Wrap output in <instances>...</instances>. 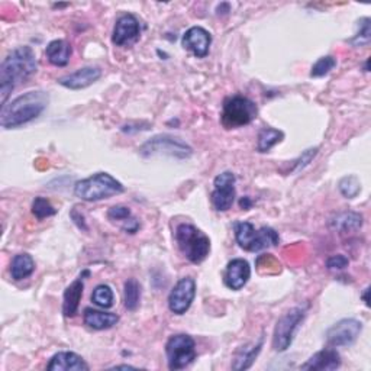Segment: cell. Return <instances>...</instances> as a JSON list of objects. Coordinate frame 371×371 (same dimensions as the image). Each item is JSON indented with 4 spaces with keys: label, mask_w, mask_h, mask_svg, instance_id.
Listing matches in <instances>:
<instances>
[{
    "label": "cell",
    "mask_w": 371,
    "mask_h": 371,
    "mask_svg": "<svg viewBox=\"0 0 371 371\" xmlns=\"http://www.w3.org/2000/svg\"><path fill=\"white\" fill-rule=\"evenodd\" d=\"M46 370H50V371H87L89 365L76 353L64 351V353L56 354L50 360L48 365H46Z\"/></svg>",
    "instance_id": "cell-19"
},
{
    "label": "cell",
    "mask_w": 371,
    "mask_h": 371,
    "mask_svg": "<svg viewBox=\"0 0 371 371\" xmlns=\"http://www.w3.org/2000/svg\"><path fill=\"white\" fill-rule=\"evenodd\" d=\"M370 18H361L358 22H357V27H358V31L357 34L348 41L351 45L354 46H365L370 44L371 41V25H370Z\"/></svg>",
    "instance_id": "cell-28"
},
{
    "label": "cell",
    "mask_w": 371,
    "mask_h": 371,
    "mask_svg": "<svg viewBox=\"0 0 371 371\" xmlns=\"http://www.w3.org/2000/svg\"><path fill=\"white\" fill-rule=\"evenodd\" d=\"M249 277L251 267L248 261L244 259H235L228 263L223 274V282L230 290H241L248 283Z\"/></svg>",
    "instance_id": "cell-16"
},
{
    "label": "cell",
    "mask_w": 371,
    "mask_h": 371,
    "mask_svg": "<svg viewBox=\"0 0 371 371\" xmlns=\"http://www.w3.org/2000/svg\"><path fill=\"white\" fill-rule=\"evenodd\" d=\"M139 154L145 158L154 155H169L186 160L193 154V150L189 144H186L183 139L169 134H161L150 138L147 143L139 147Z\"/></svg>",
    "instance_id": "cell-6"
},
{
    "label": "cell",
    "mask_w": 371,
    "mask_h": 371,
    "mask_svg": "<svg viewBox=\"0 0 371 371\" xmlns=\"http://www.w3.org/2000/svg\"><path fill=\"white\" fill-rule=\"evenodd\" d=\"M338 188H339V192L342 193L344 197L354 199L361 190V183H360L358 177H356V176H346L339 181Z\"/></svg>",
    "instance_id": "cell-30"
},
{
    "label": "cell",
    "mask_w": 371,
    "mask_h": 371,
    "mask_svg": "<svg viewBox=\"0 0 371 371\" xmlns=\"http://www.w3.org/2000/svg\"><path fill=\"white\" fill-rule=\"evenodd\" d=\"M102 77V70L99 67H83L79 68L77 72L70 73L64 77L58 79V84L70 90H82L93 83H96Z\"/></svg>",
    "instance_id": "cell-14"
},
{
    "label": "cell",
    "mask_w": 371,
    "mask_h": 371,
    "mask_svg": "<svg viewBox=\"0 0 371 371\" xmlns=\"http://www.w3.org/2000/svg\"><path fill=\"white\" fill-rule=\"evenodd\" d=\"M335 65H337V58L335 57H332V56L322 57L313 64V67L311 70V76L312 77L327 76L331 72V70H334Z\"/></svg>",
    "instance_id": "cell-31"
},
{
    "label": "cell",
    "mask_w": 371,
    "mask_h": 371,
    "mask_svg": "<svg viewBox=\"0 0 371 371\" xmlns=\"http://www.w3.org/2000/svg\"><path fill=\"white\" fill-rule=\"evenodd\" d=\"M181 42L186 50H189L199 58H203L209 54V48H211L212 44V37L204 28L193 27L186 31Z\"/></svg>",
    "instance_id": "cell-15"
},
{
    "label": "cell",
    "mask_w": 371,
    "mask_h": 371,
    "mask_svg": "<svg viewBox=\"0 0 371 371\" xmlns=\"http://www.w3.org/2000/svg\"><path fill=\"white\" fill-rule=\"evenodd\" d=\"M176 241L184 257L193 264H200L211 252V240L199 228L181 223L176 229Z\"/></svg>",
    "instance_id": "cell-4"
},
{
    "label": "cell",
    "mask_w": 371,
    "mask_h": 371,
    "mask_svg": "<svg viewBox=\"0 0 371 371\" xmlns=\"http://www.w3.org/2000/svg\"><path fill=\"white\" fill-rule=\"evenodd\" d=\"M368 293H370V289L367 287V289H365V292H364V296H363V297H364V301H365V305H367V306H370V299H368Z\"/></svg>",
    "instance_id": "cell-37"
},
{
    "label": "cell",
    "mask_w": 371,
    "mask_h": 371,
    "mask_svg": "<svg viewBox=\"0 0 371 371\" xmlns=\"http://www.w3.org/2000/svg\"><path fill=\"white\" fill-rule=\"evenodd\" d=\"M348 264H350V261H348V259L342 254L332 255V257L328 259V261H327V267L330 270H344L348 267Z\"/></svg>",
    "instance_id": "cell-34"
},
{
    "label": "cell",
    "mask_w": 371,
    "mask_h": 371,
    "mask_svg": "<svg viewBox=\"0 0 371 371\" xmlns=\"http://www.w3.org/2000/svg\"><path fill=\"white\" fill-rule=\"evenodd\" d=\"M124 192V184L109 173H96L74 184V195L84 202H99Z\"/></svg>",
    "instance_id": "cell-3"
},
{
    "label": "cell",
    "mask_w": 371,
    "mask_h": 371,
    "mask_svg": "<svg viewBox=\"0 0 371 371\" xmlns=\"http://www.w3.org/2000/svg\"><path fill=\"white\" fill-rule=\"evenodd\" d=\"M32 214L35 215L37 219L41 221V219H45V218L54 216L57 214V209L51 204V202L48 199L38 196L32 202Z\"/></svg>",
    "instance_id": "cell-29"
},
{
    "label": "cell",
    "mask_w": 371,
    "mask_h": 371,
    "mask_svg": "<svg viewBox=\"0 0 371 371\" xmlns=\"http://www.w3.org/2000/svg\"><path fill=\"white\" fill-rule=\"evenodd\" d=\"M73 48L65 39H56L51 41L46 46L45 56L48 61L56 67H65L70 63V57H72Z\"/></svg>",
    "instance_id": "cell-21"
},
{
    "label": "cell",
    "mask_w": 371,
    "mask_h": 371,
    "mask_svg": "<svg viewBox=\"0 0 371 371\" xmlns=\"http://www.w3.org/2000/svg\"><path fill=\"white\" fill-rule=\"evenodd\" d=\"M341 367V357L339 354L332 350V348H325V350L313 354L304 365H301L300 368L301 370H337Z\"/></svg>",
    "instance_id": "cell-18"
},
{
    "label": "cell",
    "mask_w": 371,
    "mask_h": 371,
    "mask_svg": "<svg viewBox=\"0 0 371 371\" xmlns=\"http://www.w3.org/2000/svg\"><path fill=\"white\" fill-rule=\"evenodd\" d=\"M316 154H318V148H311V150L305 151L304 154H301V157H300L297 161H294V170H296V171L304 170V169L309 164V162L312 161V158H313Z\"/></svg>",
    "instance_id": "cell-33"
},
{
    "label": "cell",
    "mask_w": 371,
    "mask_h": 371,
    "mask_svg": "<svg viewBox=\"0 0 371 371\" xmlns=\"http://www.w3.org/2000/svg\"><path fill=\"white\" fill-rule=\"evenodd\" d=\"M83 320L89 328L96 331H105L113 328L119 322V316L112 312H102L91 308H86L83 313Z\"/></svg>",
    "instance_id": "cell-20"
},
{
    "label": "cell",
    "mask_w": 371,
    "mask_h": 371,
    "mask_svg": "<svg viewBox=\"0 0 371 371\" xmlns=\"http://www.w3.org/2000/svg\"><path fill=\"white\" fill-rule=\"evenodd\" d=\"M89 271H84L77 277L76 280L70 285L63 297V315L65 318H74L79 312V305L83 296V289H84V275H87Z\"/></svg>",
    "instance_id": "cell-17"
},
{
    "label": "cell",
    "mask_w": 371,
    "mask_h": 371,
    "mask_svg": "<svg viewBox=\"0 0 371 371\" xmlns=\"http://www.w3.org/2000/svg\"><path fill=\"white\" fill-rule=\"evenodd\" d=\"M361 331H363V323L360 320L346 318L334 323L327 331V334H325V339H327V344L332 348L348 346L353 345L358 339Z\"/></svg>",
    "instance_id": "cell-10"
},
{
    "label": "cell",
    "mask_w": 371,
    "mask_h": 371,
    "mask_svg": "<svg viewBox=\"0 0 371 371\" xmlns=\"http://www.w3.org/2000/svg\"><path fill=\"white\" fill-rule=\"evenodd\" d=\"M139 300H141V286H139L135 278H128L124 286L125 308L131 312L136 311L139 306Z\"/></svg>",
    "instance_id": "cell-26"
},
{
    "label": "cell",
    "mask_w": 371,
    "mask_h": 371,
    "mask_svg": "<svg viewBox=\"0 0 371 371\" xmlns=\"http://www.w3.org/2000/svg\"><path fill=\"white\" fill-rule=\"evenodd\" d=\"M196 296V282L192 277H183L169 296V308L176 315H184L193 304Z\"/></svg>",
    "instance_id": "cell-12"
},
{
    "label": "cell",
    "mask_w": 371,
    "mask_h": 371,
    "mask_svg": "<svg viewBox=\"0 0 371 371\" xmlns=\"http://www.w3.org/2000/svg\"><path fill=\"white\" fill-rule=\"evenodd\" d=\"M263 348V337L260 338V341L257 344H252V345H244L240 348V351L235 356L234 364H232V368L241 371V370H247L252 365V363L257 358V356L260 354Z\"/></svg>",
    "instance_id": "cell-23"
},
{
    "label": "cell",
    "mask_w": 371,
    "mask_h": 371,
    "mask_svg": "<svg viewBox=\"0 0 371 371\" xmlns=\"http://www.w3.org/2000/svg\"><path fill=\"white\" fill-rule=\"evenodd\" d=\"M235 174L230 171H223L215 177V189L211 195L214 207L218 212H226L234 204L235 200Z\"/></svg>",
    "instance_id": "cell-11"
},
{
    "label": "cell",
    "mask_w": 371,
    "mask_h": 371,
    "mask_svg": "<svg viewBox=\"0 0 371 371\" xmlns=\"http://www.w3.org/2000/svg\"><path fill=\"white\" fill-rule=\"evenodd\" d=\"M108 218L110 221H122V222H126L128 219L132 218V214L129 211V207H125V206H113V207L109 209Z\"/></svg>",
    "instance_id": "cell-32"
},
{
    "label": "cell",
    "mask_w": 371,
    "mask_h": 371,
    "mask_svg": "<svg viewBox=\"0 0 371 371\" xmlns=\"http://www.w3.org/2000/svg\"><path fill=\"white\" fill-rule=\"evenodd\" d=\"M363 226V216L357 212H341L331 221V228L339 232H351Z\"/></svg>",
    "instance_id": "cell-24"
},
{
    "label": "cell",
    "mask_w": 371,
    "mask_h": 371,
    "mask_svg": "<svg viewBox=\"0 0 371 371\" xmlns=\"http://www.w3.org/2000/svg\"><path fill=\"white\" fill-rule=\"evenodd\" d=\"M38 63L31 46H19L6 56L0 65V96L2 106L16 86L25 83L31 76L37 73Z\"/></svg>",
    "instance_id": "cell-1"
},
{
    "label": "cell",
    "mask_w": 371,
    "mask_h": 371,
    "mask_svg": "<svg viewBox=\"0 0 371 371\" xmlns=\"http://www.w3.org/2000/svg\"><path fill=\"white\" fill-rule=\"evenodd\" d=\"M259 115V108L251 99L237 95L226 98L222 108L221 122L226 129L249 125Z\"/></svg>",
    "instance_id": "cell-5"
},
{
    "label": "cell",
    "mask_w": 371,
    "mask_h": 371,
    "mask_svg": "<svg viewBox=\"0 0 371 371\" xmlns=\"http://www.w3.org/2000/svg\"><path fill=\"white\" fill-rule=\"evenodd\" d=\"M139 37H141V25L134 15L126 13L116 20L112 34V42L115 45L129 46L135 44Z\"/></svg>",
    "instance_id": "cell-13"
},
{
    "label": "cell",
    "mask_w": 371,
    "mask_h": 371,
    "mask_svg": "<svg viewBox=\"0 0 371 371\" xmlns=\"http://www.w3.org/2000/svg\"><path fill=\"white\" fill-rule=\"evenodd\" d=\"M35 271V261L30 254L22 252L13 257L11 264V275L13 280L19 282L23 278H28Z\"/></svg>",
    "instance_id": "cell-22"
},
{
    "label": "cell",
    "mask_w": 371,
    "mask_h": 371,
    "mask_svg": "<svg viewBox=\"0 0 371 371\" xmlns=\"http://www.w3.org/2000/svg\"><path fill=\"white\" fill-rule=\"evenodd\" d=\"M240 204H241V207L245 209V211H248V209L251 207V200H249V197H244V199H241Z\"/></svg>",
    "instance_id": "cell-36"
},
{
    "label": "cell",
    "mask_w": 371,
    "mask_h": 371,
    "mask_svg": "<svg viewBox=\"0 0 371 371\" xmlns=\"http://www.w3.org/2000/svg\"><path fill=\"white\" fill-rule=\"evenodd\" d=\"M50 96L42 90L27 91L13 99L11 103L2 106L0 112V125L5 129H13L25 125L48 108Z\"/></svg>",
    "instance_id": "cell-2"
},
{
    "label": "cell",
    "mask_w": 371,
    "mask_h": 371,
    "mask_svg": "<svg viewBox=\"0 0 371 371\" xmlns=\"http://www.w3.org/2000/svg\"><path fill=\"white\" fill-rule=\"evenodd\" d=\"M235 229V240L241 248L245 251H261L268 247H275L280 241L278 234L268 226H263L261 229L255 230L254 225L249 222H238L234 226Z\"/></svg>",
    "instance_id": "cell-7"
},
{
    "label": "cell",
    "mask_w": 371,
    "mask_h": 371,
    "mask_svg": "<svg viewBox=\"0 0 371 371\" xmlns=\"http://www.w3.org/2000/svg\"><path fill=\"white\" fill-rule=\"evenodd\" d=\"M305 315H306L305 309L293 308L277 320L273 334V348L277 353L286 351L292 345L300 323L305 319Z\"/></svg>",
    "instance_id": "cell-8"
},
{
    "label": "cell",
    "mask_w": 371,
    "mask_h": 371,
    "mask_svg": "<svg viewBox=\"0 0 371 371\" xmlns=\"http://www.w3.org/2000/svg\"><path fill=\"white\" fill-rule=\"evenodd\" d=\"M170 370H183L196 360V342L188 334L173 335L166 344Z\"/></svg>",
    "instance_id": "cell-9"
},
{
    "label": "cell",
    "mask_w": 371,
    "mask_h": 371,
    "mask_svg": "<svg viewBox=\"0 0 371 371\" xmlns=\"http://www.w3.org/2000/svg\"><path fill=\"white\" fill-rule=\"evenodd\" d=\"M91 301L103 309L112 308L115 301V294L112 287L108 285H99L91 293Z\"/></svg>",
    "instance_id": "cell-27"
},
{
    "label": "cell",
    "mask_w": 371,
    "mask_h": 371,
    "mask_svg": "<svg viewBox=\"0 0 371 371\" xmlns=\"http://www.w3.org/2000/svg\"><path fill=\"white\" fill-rule=\"evenodd\" d=\"M115 368H135V367H132V365H116Z\"/></svg>",
    "instance_id": "cell-38"
},
{
    "label": "cell",
    "mask_w": 371,
    "mask_h": 371,
    "mask_svg": "<svg viewBox=\"0 0 371 371\" xmlns=\"http://www.w3.org/2000/svg\"><path fill=\"white\" fill-rule=\"evenodd\" d=\"M72 218H73V221L79 225L80 229H84V230L87 229V226H86V223H84V218H83L82 215H77V211H76V209L72 212Z\"/></svg>",
    "instance_id": "cell-35"
},
{
    "label": "cell",
    "mask_w": 371,
    "mask_h": 371,
    "mask_svg": "<svg viewBox=\"0 0 371 371\" xmlns=\"http://www.w3.org/2000/svg\"><path fill=\"white\" fill-rule=\"evenodd\" d=\"M285 138L283 131H278L274 128H263L259 132V141H257V150L260 152H268L274 145L282 143Z\"/></svg>",
    "instance_id": "cell-25"
}]
</instances>
